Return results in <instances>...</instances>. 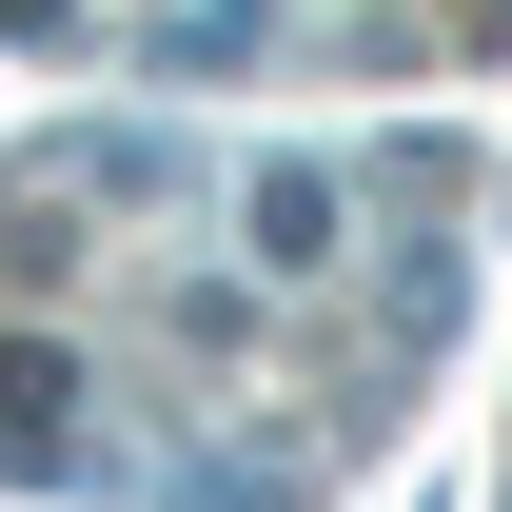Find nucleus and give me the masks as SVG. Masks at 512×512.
Instances as JSON below:
<instances>
[{"mask_svg": "<svg viewBox=\"0 0 512 512\" xmlns=\"http://www.w3.org/2000/svg\"><path fill=\"white\" fill-rule=\"evenodd\" d=\"M335 256H355V158H316V138L256 158V178H237V276H256V296H316Z\"/></svg>", "mask_w": 512, "mask_h": 512, "instance_id": "1", "label": "nucleus"}, {"mask_svg": "<svg viewBox=\"0 0 512 512\" xmlns=\"http://www.w3.org/2000/svg\"><path fill=\"white\" fill-rule=\"evenodd\" d=\"M79 394H99L79 335H0V473H60L79 493V473H99V453H79Z\"/></svg>", "mask_w": 512, "mask_h": 512, "instance_id": "2", "label": "nucleus"}, {"mask_svg": "<svg viewBox=\"0 0 512 512\" xmlns=\"http://www.w3.org/2000/svg\"><path fill=\"white\" fill-rule=\"evenodd\" d=\"M256 40H276V0H138V20H119L138 79H237Z\"/></svg>", "mask_w": 512, "mask_h": 512, "instance_id": "3", "label": "nucleus"}, {"mask_svg": "<svg viewBox=\"0 0 512 512\" xmlns=\"http://www.w3.org/2000/svg\"><path fill=\"white\" fill-rule=\"evenodd\" d=\"M0 40H79V0H0Z\"/></svg>", "mask_w": 512, "mask_h": 512, "instance_id": "4", "label": "nucleus"}]
</instances>
